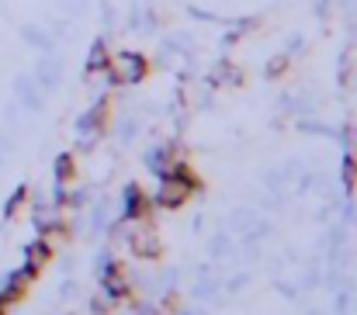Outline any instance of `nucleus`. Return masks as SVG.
Listing matches in <instances>:
<instances>
[{
	"instance_id": "nucleus-8",
	"label": "nucleus",
	"mask_w": 357,
	"mask_h": 315,
	"mask_svg": "<svg viewBox=\"0 0 357 315\" xmlns=\"http://www.w3.org/2000/svg\"><path fill=\"white\" fill-rule=\"evenodd\" d=\"M112 52H108V42L105 38H98L94 45H91V56H87V77H98V73H108L112 70Z\"/></svg>"
},
{
	"instance_id": "nucleus-5",
	"label": "nucleus",
	"mask_w": 357,
	"mask_h": 315,
	"mask_svg": "<svg viewBox=\"0 0 357 315\" xmlns=\"http://www.w3.org/2000/svg\"><path fill=\"white\" fill-rule=\"evenodd\" d=\"M153 198L139 187V184H128V191H125V218H132V222H149L153 218Z\"/></svg>"
},
{
	"instance_id": "nucleus-14",
	"label": "nucleus",
	"mask_w": 357,
	"mask_h": 315,
	"mask_svg": "<svg viewBox=\"0 0 357 315\" xmlns=\"http://www.w3.org/2000/svg\"><path fill=\"white\" fill-rule=\"evenodd\" d=\"M177 302H181V295H177V291H170V295H167V302H163V309H160V315H174L177 312Z\"/></svg>"
},
{
	"instance_id": "nucleus-1",
	"label": "nucleus",
	"mask_w": 357,
	"mask_h": 315,
	"mask_svg": "<svg viewBox=\"0 0 357 315\" xmlns=\"http://www.w3.org/2000/svg\"><path fill=\"white\" fill-rule=\"evenodd\" d=\"M195 191H202L198 174H195L184 160H177L170 170H163V184H160L153 205H156V208H167V211H177L188 205V198H191Z\"/></svg>"
},
{
	"instance_id": "nucleus-6",
	"label": "nucleus",
	"mask_w": 357,
	"mask_h": 315,
	"mask_svg": "<svg viewBox=\"0 0 357 315\" xmlns=\"http://www.w3.org/2000/svg\"><path fill=\"white\" fill-rule=\"evenodd\" d=\"M108 121H112V98H101L98 105L84 114L80 128L87 132V139H101V135L108 132Z\"/></svg>"
},
{
	"instance_id": "nucleus-13",
	"label": "nucleus",
	"mask_w": 357,
	"mask_h": 315,
	"mask_svg": "<svg viewBox=\"0 0 357 315\" xmlns=\"http://www.w3.org/2000/svg\"><path fill=\"white\" fill-rule=\"evenodd\" d=\"M28 201V187H17L14 194H10V201H7V208H3V218H17V211L21 205Z\"/></svg>"
},
{
	"instance_id": "nucleus-15",
	"label": "nucleus",
	"mask_w": 357,
	"mask_h": 315,
	"mask_svg": "<svg viewBox=\"0 0 357 315\" xmlns=\"http://www.w3.org/2000/svg\"><path fill=\"white\" fill-rule=\"evenodd\" d=\"M7 309H10V302H7V298L0 295V315H7Z\"/></svg>"
},
{
	"instance_id": "nucleus-12",
	"label": "nucleus",
	"mask_w": 357,
	"mask_h": 315,
	"mask_svg": "<svg viewBox=\"0 0 357 315\" xmlns=\"http://www.w3.org/2000/svg\"><path fill=\"white\" fill-rule=\"evenodd\" d=\"M344 187H347V194L357 191V156L354 153L344 156Z\"/></svg>"
},
{
	"instance_id": "nucleus-11",
	"label": "nucleus",
	"mask_w": 357,
	"mask_h": 315,
	"mask_svg": "<svg viewBox=\"0 0 357 315\" xmlns=\"http://www.w3.org/2000/svg\"><path fill=\"white\" fill-rule=\"evenodd\" d=\"M288 66H291V56H274V59L264 66V77H267V80H281V77L288 73Z\"/></svg>"
},
{
	"instance_id": "nucleus-7",
	"label": "nucleus",
	"mask_w": 357,
	"mask_h": 315,
	"mask_svg": "<svg viewBox=\"0 0 357 315\" xmlns=\"http://www.w3.org/2000/svg\"><path fill=\"white\" fill-rule=\"evenodd\" d=\"M52 260V246H49V239H38V243H31L28 246V263H24V277L28 281H35L42 270H45V263Z\"/></svg>"
},
{
	"instance_id": "nucleus-9",
	"label": "nucleus",
	"mask_w": 357,
	"mask_h": 315,
	"mask_svg": "<svg viewBox=\"0 0 357 315\" xmlns=\"http://www.w3.org/2000/svg\"><path fill=\"white\" fill-rule=\"evenodd\" d=\"M56 180H59L63 187L77 180V156H73V153H59V156H56Z\"/></svg>"
},
{
	"instance_id": "nucleus-10",
	"label": "nucleus",
	"mask_w": 357,
	"mask_h": 315,
	"mask_svg": "<svg viewBox=\"0 0 357 315\" xmlns=\"http://www.w3.org/2000/svg\"><path fill=\"white\" fill-rule=\"evenodd\" d=\"M212 84H215V87H226V84H229V87H239V84H243V70H236L233 63H222V66L215 70Z\"/></svg>"
},
{
	"instance_id": "nucleus-2",
	"label": "nucleus",
	"mask_w": 357,
	"mask_h": 315,
	"mask_svg": "<svg viewBox=\"0 0 357 315\" xmlns=\"http://www.w3.org/2000/svg\"><path fill=\"white\" fill-rule=\"evenodd\" d=\"M108 77H112V84H119V87H125V84H142V80L149 77V59H146L142 52H125L119 66L112 63Z\"/></svg>"
},
{
	"instance_id": "nucleus-4",
	"label": "nucleus",
	"mask_w": 357,
	"mask_h": 315,
	"mask_svg": "<svg viewBox=\"0 0 357 315\" xmlns=\"http://www.w3.org/2000/svg\"><path fill=\"white\" fill-rule=\"evenodd\" d=\"M101 288H105V295H108L112 302H125V298H132L128 270L121 267L119 260H112V263L105 267V274H101Z\"/></svg>"
},
{
	"instance_id": "nucleus-3",
	"label": "nucleus",
	"mask_w": 357,
	"mask_h": 315,
	"mask_svg": "<svg viewBox=\"0 0 357 315\" xmlns=\"http://www.w3.org/2000/svg\"><path fill=\"white\" fill-rule=\"evenodd\" d=\"M128 249H132V256H139V260H160V256H163L160 232H156L153 225H146V229H135V232L128 236Z\"/></svg>"
}]
</instances>
